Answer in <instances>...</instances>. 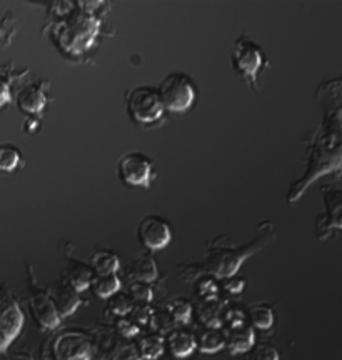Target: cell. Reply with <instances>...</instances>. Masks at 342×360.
<instances>
[{
	"label": "cell",
	"mask_w": 342,
	"mask_h": 360,
	"mask_svg": "<svg viewBox=\"0 0 342 360\" xmlns=\"http://www.w3.org/2000/svg\"><path fill=\"white\" fill-rule=\"evenodd\" d=\"M276 237L272 222H262L258 227V236L249 244L236 245L227 237H217L207 244L205 254L199 262L179 265V274L184 278H199L202 276L226 281L239 272L241 265L255 252L262 250Z\"/></svg>",
	"instance_id": "6da1fadb"
},
{
	"label": "cell",
	"mask_w": 342,
	"mask_h": 360,
	"mask_svg": "<svg viewBox=\"0 0 342 360\" xmlns=\"http://www.w3.org/2000/svg\"><path fill=\"white\" fill-rule=\"evenodd\" d=\"M92 290L99 299H110L120 290V278L117 274L110 276H96L92 281Z\"/></svg>",
	"instance_id": "484cf974"
},
{
	"label": "cell",
	"mask_w": 342,
	"mask_h": 360,
	"mask_svg": "<svg viewBox=\"0 0 342 360\" xmlns=\"http://www.w3.org/2000/svg\"><path fill=\"white\" fill-rule=\"evenodd\" d=\"M247 322L252 328H259V330H269L274 323V310L271 305L258 304L252 305L247 310Z\"/></svg>",
	"instance_id": "d4e9b609"
},
{
	"label": "cell",
	"mask_w": 342,
	"mask_h": 360,
	"mask_svg": "<svg viewBox=\"0 0 342 360\" xmlns=\"http://www.w3.org/2000/svg\"><path fill=\"white\" fill-rule=\"evenodd\" d=\"M125 109H127L130 120L141 127L157 124L165 112L159 90L148 87V85H139V87L127 90Z\"/></svg>",
	"instance_id": "277c9868"
},
{
	"label": "cell",
	"mask_w": 342,
	"mask_h": 360,
	"mask_svg": "<svg viewBox=\"0 0 342 360\" xmlns=\"http://www.w3.org/2000/svg\"><path fill=\"white\" fill-rule=\"evenodd\" d=\"M94 277H96V274H94L91 265L75 259L67 260L65 267L62 270V278H65L79 294H82V292H85L92 285Z\"/></svg>",
	"instance_id": "9a60e30c"
},
{
	"label": "cell",
	"mask_w": 342,
	"mask_h": 360,
	"mask_svg": "<svg viewBox=\"0 0 342 360\" xmlns=\"http://www.w3.org/2000/svg\"><path fill=\"white\" fill-rule=\"evenodd\" d=\"M196 344L202 354H215L226 347V334H224L222 328L205 327L196 337Z\"/></svg>",
	"instance_id": "44dd1931"
},
{
	"label": "cell",
	"mask_w": 342,
	"mask_h": 360,
	"mask_svg": "<svg viewBox=\"0 0 342 360\" xmlns=\"http://www.w3.org/2000/svg\"><path fill=\"white\" fill-rule=\"evenodd\" d=\"M164 347H165L164 335L152 332V334L144 335L142 339L139 340L137 349L142 360H157L162 355V352H164Z\"/></svg>",
	"instance_id": "cb8c5ba5"
},
{
	"label": "cell",
	"mask_w": 342,
	"mask_h": 360,
	"mask_svg": "<svg viewBox=\"0 0 342 360\" xmlns=\"http://www.w3.org/2000/svg\"><path fill=\"white\" fill-rule=\"evenodd\" d=\"M279 350L274 347L271 342H255L252 347L247 350L244 360H279Z\"/></svg>",
	"instance_id": "83f0119b"
},
{
	"label": "cell",
	"mask_w": 342,
	"mask_h": 360,
	"mask_svg": "<svg viewBox=\"0 0 342 360\" xmlns=\"http://www.w3.org/2000/svg\"><path fill=\"white\" fill-rule=\"evenodd\" d=\"M137 237L147 250L157 252L165 249L172 242V227H170L169 220L160 215H146L139 222Z\"/></svg>",
	"instance_id": "7c38bea8"
},
{
	"label": "cell",
	"mask_w": 342,
	"mask_h": 360,
	"mask_svg": "<svg viewBox=\"0 0 342 360\" xmlns=\"http://www.w3.org/2000/svg\"><path fill=\"white\" fill-rule=\"evenodd\" d=\"M42 360H49V359H42Z\"/></svg>",
	"instance_id": "f35d334b"
},
{
	"label": "cell",
	"mask_w": 342,
	"mask_h": 360,
	"mask_svg": "<svg viewBox=\"0 0 342 360\" xmlns=\"http://www.w3.org/2000/svg\"><path fill=\"white\" fill-rule=\"evenodd\" d=\"M132 307H134V302L127 294H119V292H117L115 295H112L110 299H107V312L112 314L117 319L127 317Z\"/></svg>",
	"instance_id": "f1b7e54d"
},
{
	"label": "cell",
	"mask_w": 342,
	"mask_h": 360,
	"mask_svg": "<svg viewBox=\"0 0 342 360\" xmlns=\"http://www.w3.org/2000/svg\"><path fill=\"white\" fill-rule=\"evenodd\" d=\"M165 310H167V314L170 315V319H172L175 327L186 326V323L191 322L192 304L189 302L187 299H181V297H177V299H172L167 304Z\"/></svg>",
	"instance_id": "4316f807"
},
{
	"label": "cell",
	"mask_w": 342,
	"mask_h": 360,
	"mask_svg": "<svg viewBox=\"0 0 342 360\" xmlns=\"http://www.w3.org/2000/svg\"><path fill=\"white\" fill-rule=\"evenodd\" d=\"M232 69L254 90H259V72L265 64L264 51L246 35L236 39L231 51Z\"/></svg>",
	"instance_id": "5b68a950"
},
{
	"label": "cell",
	"mask_w": 342,
	"mask_h": 360,
	"mask_svg": "<svg viewBox=\"0 0 342 360\" xmlns=\"http://www.w3.org/2000/svg\"><path fill=\"white\" fill-rule=\"evenodd\" d=\"M24 127L29 134H35L39 130V119H34V117H30V119L25 122Z\"/></svg>",
	"instance_id": "74e56055"
},
{
	"label": "cell",
	"mask_w": 342,
	"mask_h": 360,
	"mask_svg": "<svg viewBox=\"0 0 342 360\" xmlns=\"http://www.w3.org/2000/svg\"><path fill=\"white\" fill-rule=\"evenodd\" d=\"M49 85L51 84L47 80H40V82L27 84L24 89H20L19 94H17V107H19V110L34 117V119H39L49 103Z\"/></svg>",
	"instance_id": "4fadbf2b"
},
{
	"label": "cell",
	"mask_w": 342,
	"mask_h": 360,
	"mask_svg": "<svg viewBox=\"0 0 342 360\" xmlns=\"http://www.w3.org/2000/svg\"><path fill=\"white\" fill-rule=\"evenodd\" d=\"M53 360H92L94 344L91 335L82 330H64L52 340Z\"/></svg>",
	"instance_id": "30bf717a"
},
{
	"label": "cell",
	"mask_w": 342,
	"mask_h": 360,
	"mask_svg": "<svg viewBox=\"0 0 342 360\" xmlns=\"http://www.w3.org/2000/svg\"><path fill=\"white\" fill-rule=\"evenodd\" d=\"M224 334H226V347L232 355L246 354L255 344L254 328L249 323L236 328H227L224 330Z\"/></svg>",
	"instance_id": "2e32d148"
},
{
	"label": "cell",
	"mask_w": 342,
	"mask_h": 360,
	"mask_svg": "<svg viewBox=\"0 0 342 360\" xmlns=\"http://www.w3.org/2000/svg\"><path fill=\"white\" fill-rule=\"evenodd\" d=\"M25 317L19 300L6 283H0V354H6L12 342L20 335Z\"/></svg>",
	"instance_id": "52a82bcc"
},
{
	"label": "cell",
	"mask_w": 342,
	"mask_h": 360,
	"mask_svg": "<svg viewBox=\"0 0 342 360\" xmlns=\"http://www.w3.org/2000/svg\"><path fill=\"white\" fill-rule=\"evenodd\" d=\"M246 323L249 322H247V312L244 309H241L239 305H224L222 327H226V330L246 326Z\"/></svg>",
	"instance_id": "f546056e"
},
{
	"label": "cell",
	"mask_w": 342,
	"mask_h": 360,
	"mask_svg": "<svg viewBox=\"0 0 342 360\" xmlns=\"http://www.w3.org/2000/svg\"><path fill=\"white\" fill-rule=\"evenodd\" d=\"M29 70L17 72L12 67V62L0 65V110H4L12 102V85L15 80L24 77Z\"/></svg>",
	"instance_id": "ffe728a7"
},
{
	"label": "cell",
	"mask_w": 342,
	"mask_h": 360,
	"mask_svg": "<svg viewBox=\"0 0 342 360\" xmlns=\"http://www.w3.org/2000/svg\"><path fill=\"white\" fill-rule=\"evenodd\" d=\"M324 212L316 219V232L326 240L332 231H342V188L326 186L322 188Z\"/></svg>",
	"instance_id": "8fae6325"
},
{
	"label": "cell",
	"mask_w": 342,
	"mask_h": 360,
	"mask_svg": "<svg viewBox=\"0 0 342 360\" xmlns=\"http://www.w3.org/2000/svg\"><path fill=\"white\" fill-rule=\"evenodd\" d=\"M244 287H246L244 278L236 277V276L231 277V278H226V281H224V283H222V289L231 295L241 294V292L244 290Z\"/></svg>",
	"instance_id": "8d00e7d4"
},
{
	"label": "cell",
	"mask_w": 342,
	"mask_h": 360,
	"mask_svg": "<svg viewBox=\"0 0 342 360\" xmlns=\"http://www.w3.org/2000/svg\"><path fill=\"white\" fill-rule=\"evenodd\" d=\"M159 96L164 109L175 114L187 112L194 105L197 98V87L194 80L184 72H172L159 85Z\"/></svg>",
	"instance_id": "8992f818"
},
{
	"label": "cell",
	"mask_w": 342,
	"mask_h": 360,
	"mask_svg": "<svg viewBox=\"0 0 342 360\" xmlns=\"http://www.w3.org/2000/svg\"><path fill=\"white\" fill-rule=\"evenodd\" d=\"M57 6L62 11H53L62 19L52 24L53 42L67 56H84L101 32V19L96 15V8L102 4L61 2Z\"/></svg>",
	"instance_id": "3957f363"
},
{
	"label": "cell",
	"mask_w": 342,
	"mask_h": 360,
	"mask_svg": "<svg viewBox=\"0 0 342 360\" xmlns=\"http://www.w3.org/2000/svg\"><path fill=\"white\" fill-rule=\"evenodd\" d=\"M27 274H29V282H27V289H29V305L35 322L39 323L42 330H56V328L61 326L62 317L57 312L51 290L39 285V282L35 281L32 265L27 267Z\"/></svg>",
	"instance_id": "ba28073f"
},
{
	"label": "cell",
	"mask_w": 342,
	"mask_h": 360,
	"mask_svg": "<svg viewBox=\"0 0 342 360\" xmlns=\"http://www.w3.org/2000/svg\"><path fill=\"white\" fill-rule=\"evenodd\" d=\"M152 310L154 309H151V305H147V304H134V307L129 314V319L134 323H137L139 327H144L151 322Z\"/></svg>",
	"instance_id": "e575fe53"
},
{
	"label": "cell",
	"mask_w": 342,
	"mask_h": 360,
	"mask_svg": "<svg viewBox=\"0 0 342 360\" xmlns=\"http://www.w3.org/2000/svg\"><path fill=\"white\" fill-rule=\"evenodd\" d=\"M127 276L134 282L152 283L159 277V269L152 255H141L129 265Z\"/></svg>",
	"instance_id": "ac0fdd59"
},
{
	"label": "cell",
	"mask_w": 342,
	"mask_h": 360,
	"mask_svg": "<svg viewBox=\"0 0 342 360\" xmlns=\"http://www.w3.org/2000/svg\"><path fill=\"white\" fill-rule=\"evenodd\" d=\"M49 290H51L53 304H56L57 312L62 319L69 317V315L74 314L75 310L80 307V304H82V300H80V294L65 281V278L57 281L52 285V289Z\"/></svg>",
	"instance_id": "5bb4252c"
},
{
	"label": "cell",
	"mask_w": 342,
	"mask_h": 360,
	"mask_svg": "<svg viewBox=\"0 0 342 360\" xmlns=\"http://www.w3.org/2000/svg\"><path fill=\"white\" fill-rule=\"evenodd\" d=\"M324 103V102H322ZM321 127L309 141L308 169L303 179L292 184L287 202L296 204L300 195L308 191L314 180L336 170H342V107L331 109L327 103Z\"/></svg>",
	"instance_id": "7a4b0ae2"
},
{
	"label": "cell",
	"mask_w": 342,
	"mask_h": 360,
	"mask_svg": "<svg viewBox=\"0 0 342 360\" xmlns=\"http://www.w3.org/2000/svg\"><path fill=\"white\" fill-rule=\"evenodd\" d=\"M165 344L170 350V354L175 359H186L197 349L196 344V335L192 332L186 330V328H174L172 332H169Z\"/></svg>",
	"instance_id": "e0dca14e"
},
{
	"label": "cell",
	"mask_w": 342,
	"mask_h": 360,
	"mask_svg": "<svg viewBox=\"0 0 342 360\" xmlns=\"http://www.w3.org/2000/svg\"><path fill=\"white\" fill-rule=\"evenodd\" d=\"M24 165L22 152L13 143H0V174H12Z\"/></svg>",
	"instance_id": "603a6c76"
},
{
	"label": "cell",
	"mask_w": 342,
	"mask_h": 360,
	"mask_svg": "<svg viewBox=\"0 0 342 360\" xmlns=\"http://www.w3.org/2000/svg\"><path fill=\"white\" fill-rule=\"evenodd\" d=\"M151 327L154 328L156 334H169V332H172L175 327V323L172 322V319H170V315L167 314V310H152V317H151Z\"/></svg>",
	"instance_id": "1f68e13d"
},
{
	"label": "cell",
	"mask_w": 342,
	"mask_h": 360,
	"mask_svg": "<svg viewBox=\"0 0 342 360\" xmlns=\"http://www.w3.org/2000/svg\"><path fill=\"white\" fill-rule=\"evenodd\" d=\"M117 175L127 187L151 188L157 172L151 157L142 152H127L117 162Z\"/></svg>",
	"instance_id": "9c48e42d"
},
{
	"label": "cell",
	"mask_w": 342,
	"mask_h": 360,
	"mask_svg": "<svg viewBox=\"0 0 342 360\" xmlns=\"http://www.w3.org/2000/svg\"><path fill=\"white\" fill-rule=\"evenodd\" d=\"M224 305L226 304H224L219 297H215V299L201 300L199 305H197V317H199L202 326L213 328L222 327Z\"/></svg>",
	"instance_id": "d6986e66"
},
{
	"label": "cell",
	"mask_w": 342,
	"mask_h": 360,
	"mask_svg": "<svg viewBox=\"0 0 342 360\" xmlns=\"http://www.w3.org/2000/svg\"><path fill=\"white\" fill-rule=\"evenodd\" d=\"M196 295L199 297L201 300L205 299H215L219 297V285L215 282L214 277L202 276L196 278Z\"/></svg>",
	"instance_id": "d6a6232c"
},
{
	"label": "cell",
	"mask_w": 342,
	"mask_h": 360,
	"mask_svg": "<svg viewBox=\"0 0 342 360\" xmlns=\"http://www.w3.org/2000/svg\"><path fill=\"white\" fill-rule=\"evenodd\" d=\"M115 332L122 339H130V337H136L141 332V327L137 323H134L129 317H120L115 322Z\"/></svg>",
	"instance_id": "d590c367"
},
{
	"label": "cell",
	"mask_w": 342,
	"mask_h": 360,
	"mask_svg": "<svg viewBox=\"0 0 342 360\" xmlns=\"http://www.w3.org/2000/svg\"><path fill=\"white\" fill-rule=\"evenodd\" d=\"M134 304H151L154 299V290H152L151 283L144 282H129V294Z\"/></svg>",
	"instance_id": "4dcf8cb0"
},
{
	"label": "cell",
	"mask_w": 342,
	"mask_h": 360,
	"mask_svg": "<svg viewBox=\"0 0 342 360\" xmlns=\"http://www.w3.org/2000/svg\"><path fill=\"white\" fill-rule=\"evenodd\" d=\"M89 265H91L96 276H110V274L119 272L120 260L112 250L101 249L94 252Z\"/></svg>",
	"instance_id": "7402d4cb"
},
{
	"label": "cell",
	"mask_w": 342,
	"mask_h": 360,
	"mask_svg": "<svg viewBox=\"0 0 342 360\" xmlns=\"http://www.w3.org/2000/svg\"><path fill=\"white\" fill-rule=\"evenodd\" d=\"M17 32V22L13 19L12 12L8 11L2 20H0V44L8 45L12 42L13 34Z\"/></svg>",
	"instance_id": "836d02e7"
}]
</instances>
